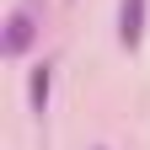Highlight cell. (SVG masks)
<instances>
[{
    "label": "cell",
    "instance_id": "2",
    "mask_svg": "<svg viewBox=\"0 0 150 150\" xmlns=\"http://www.w3.org/2000/svg\"><path fill=\"white\" fill-rule=\"evenodd\" d=\"M139 38H145V0H123L118 6V43L139 48Z\"/></svg>",
    "mask_w": 150,
    "mask_h": 150
},
{
    "label": "cell",
    "instance_id": "1",
    "mask_svg": "<svg viewBox=\"0 0 150 150\" xmlns=\"http://www.w3.org/2000/svg\"><path fill=\"white\" fill-rule=\"evenodd\" d=\"M32 38H38V27H32V11L22 6V11H11V22H6V38H0V54H6V59H22V54L32 48Z\"/></svg>",
    "mask_w": 150,
    "mask_h": 150
},
{
    "label": "cell",
    "instance_id": "3",
    "mask_svg": "<svg viewBox=\"0 0 150 150\" xmlns=\"http://www.w3.org/2000/svg\"><path fill=\"white\" fill-rule=\"evenodd\" d=\"M48 91H54V64L43 59V64L32 70V81H27V97H32V112H38V118L48 112Z\"/></svg>",
    "mask_w": 150,
    "mask_h": 150
}]
</instances>
